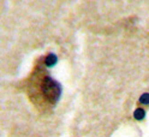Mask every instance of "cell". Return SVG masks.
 Here are the masks:
<instances>
[{"instance_id":"2","label":"cell","mask_w":149,"mask_h":137,"mask_svg":"<svg viewBox=\"0 0 149 137\" xmlns=\"http://www.w3.org/2000/svg\"><path fill=\"white\" fill-rule=\"evenodd\" d=\"M57 61H58V58H57V56L55 54H53V53H51V54H48L47 56V58H46V65H47L48 67H52V66H54L55 64H57Z\"/></svg>"},{"instance_id":"3","label":"cell","mask_w":149,"mask_h":137,"mask_svg":"<svg viewBox=\"0 0 149 137\" xmlns=\"http://www.w3.org/2000/svg\"><path fill=\"white\" fill-rule=\"evenodd\" d=\"M144 115H146V113H144V111H143V109H141V108L136 109V111H135V113H134L135 119H137V120H142L143 118H144Z\"/></svg>"},{"instance_id":"1","label":"cell","mask_w":149,"mask_h":137,"mask_svg":"<svg viewBox=\"0 0 149 137\" xmlns=\"http://www.w3.org/2000/svg\"><path fill=\"white\" fill-rule=\"evenodd\" d=\"M41 91L43 97L49 101L51 104L58 102V100L60 99L61 95V86L58 83L57 81H54L51 77L43 78L41 83Z\"/></svg>"},{"instance_id":"4","label":"cell","mask_w":149,"mask_h":137,"mask_svg":"<svg viewBox=\"0 0 149 137\" xmlns=\"http://www.w3.org/2000/svg\"><path fill=\"white\" fill-rule=\"evenodd\" d=\"M139 101H141L142 104L148 105V104H149V94H143V95L141 96V99H139Z\"/></svg>"}]
</instances>
